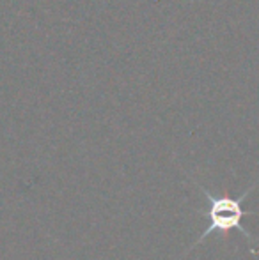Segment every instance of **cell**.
<instances>
[{"label":"cell","instance_id":"6da1fadb","mask_svg":"<svg viewBox=\"0 0 259 260\" xmlns=\"http://www.w3.org/2000/svg\"><path fill=\"white\" fill-rule=\"evenodd\" d=\"M254 188H256V186H250V188L247 189L242 197H238V199H233V197H227V195L215 197V195H211L210 191H206V189L203 188L204 197H206L208 202H210V211L206 212L208 219H210V226L204 230L203 236L197 239V243H203V241L206 239L211 232L227 234V232H231V230H235V229L240 230V232L247 237V241H250L249 230H247L245 226H243V223H242L243 216L250 214V212L245 211V209L242 207V202L247 199V197H249V193L252 191Z\"/></svg>","mask_w":259,"mask_h":260}]
</instances>
